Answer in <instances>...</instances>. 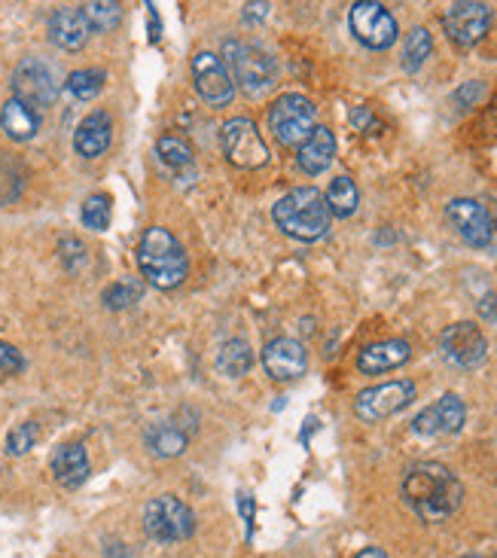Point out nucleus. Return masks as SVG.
Returning a JSON list of instances; mask_svg holds the SVG:
<instances>
[{
	"mask_svg": "<svg viewBox=\"0 0 497 558\" xmlns=\"http://www.w3.org/2000/svg\"><path fill=\"white\" fill-rule=\"evenodd\" d=\"M403 498L421 522H446L464 504V485L446 464L418 461L406 470Z\"/></svg>",
	"mask_w": 497,
	"mask_h": 558,
	"instance_id": "nucleus-1",
	"label": "nucleus"
},
{
	"mask_svg": "<svg viewBox=\"0 0 497 558\" xmlns=\"http://www.w3.org/2000/svg\"><path fill=\"white\" fill-rule=\"evenodd\" d=\"M138 266H141V275L159 290L180 287L186 281V272H190V260H186L183 244L165 226H150L141 235Z\"/></svg>",
	"mask_w": 497,
	"mask_h": 558,
	"instance_id": "nucleus-2",
	"label": "nucleus"
},
{
	"mask_svg": "<svg viewBox=\"0 0 497 558\" xmlns=\"http://www.w3.org/2000/svg\"><path fill=\"white\" fill-rule=\"evenodd\" d=\"M272 217L281 226V232L296 241L324 238L330 229V220H333L324 193L315 190V186H296V190H290L284 199L275 202Z\"/></svg>",
	"mask_w": 497,
	"mask_h": 558,
	"instance_id": "nucleus-3",
	"label": "nucleus"
},
{
	"mask_svg": "<svg viewBox=\"0 0 497 558\" xmlns=\"http://www.w3.org/2000/svg\"><path fill=\"white\" fill-rule=\"evenodd\" d=\"M223 55H226V68L232 74V80L247 92V95H266L269 89H275V80H278V68H275V61L251 46V43H244V40H226L223 43Z\"/></svg>",
	"mask_w": 497,
	"mask_h": 558,
	"instance_id": "nucleus-4",
	"label": "nucleus"
},
{
	"mask_svg": "<svg viewBox=\"0 0 497 558\" xmlns=\"http://www.w3.org/2000/svg\"><path fill=\"white\" fill-rule=\"evenodd\" d=\"M315 104L308 101L305 95H281L272 110H269V129L275 132L278 144L284 147H299L308 135L315 132Z\"/></svg>",
	"mask_w": 497,
	"mask_h": 558,
	"instance_id": "nucleus-5",
	"label": "nucleus"
},
{
	"mask_svg": "<svg viewBox=\"0 0 497 558\" xmlns=\"http://www.w3.org/2000/svg\"><path fill=\"white\" fill-rule=\"evenodd\" d=\"M144 528L156 543H180L193 534L196 528V516L174 494H162V498H153L144 510Z\"/></svg>",
	"mask_w": 497,
	"mask_h": 558,
	"instance_id": "nucleus-6",
	"label": "nucleus"
},
{
	"mask_svg": "<svg viewBox=\"0 0 497 558\" xmlns=\"http://www.w3.org/2000/svg\"><path fill=\"white\" fill-rule=\"evenodd\" d=\"M220 144H223L226 159H229L235 168L254 171V168H263V165L269 162V147H266V141L260 138L257 126H254V119H247V116H235V119L223 122Z\"/></svg>",
	"mask_w": 497,
	"mask_h": 558,
	"instance_id": "nucleus-7",
	"label": "nucleus"
},
{
	"mask_svg": "<svg viewBox=\"0 0 497 558\" xmlns=\"http://www.w3.org/2000/svg\"><path fill=\"white\" fill-rule=\"evenodd\" d=\"M13 98L28 104L31 110L52 107L58 98V77L52 65H46L43 58H22L13 71Z\"/></svg>",
	"mask_w": 497,
	"mask_h": 558,
	"instance_id": "nucleus-8",
	"label": "nucleus"
},
{
	"mask_svg": "<svg viewBox=\"0 0 497 558\" xmlns=\"http://www.w3.org/2000/svg\"><path fill=\"white\" fill-rule=\"evenodd\" d=\"M348 25H351V34L366 49L382 52L397 43V19L382 4H372V0H360V4L351 7Z\"/></svg>",
	"mask_w": 497,
	"mask_h": 558,
	"instance_id": "nucleus-9",
	"label": "nucleus"
},
{
	"mask_svg": "<svg viewBox=\"0 0 497 558\" xmlns=\"http://www.w3.org/2000/svg\"><path fill=\"white\" fill-rule=\"evenodd\" d=\"M452 226L470 247H485V251L497 254V223L491 211L476 199H452L446 208Z\"/></svg>",
	"mask_w": 497,
	"mask_h": 558,
	"instance_id": "nucleus-10",
	"label": "nucleus"
},
{
	"mask_svg": "<svg viewBox=\"0 0 497 558\" xmlns=\"http://www.w3.org/2000/svg\"><path fill=\"white\" fill-rule=\"evenodd\" d=\"M415 400V385L412 382H385L376 388H366L354 400V415L366 424L385 421L397 412H403Z\"/></svg>",
	"mask_w": 497,
	"mask_h": 558,
	"instance_id": "nucleus-11",
	"label": "nucleus"
},
{
	"mask_svg": "<svg viewBox=\"0 0 497 558\" xmlns=\"http://www.w3.org/2000/svg\"><path fill=\"white\" fill-rule=\"evenodd\" d=\"M193 80L196 92L208 107H229L235 98V80L226 68V61L214 52H196L193 58Z\"/></svg>",
	"mask_w": 497,
	"mask_h": 558,
	"instance_id": "nucleus-12",
	"label": "nucleus"
},
{
	"mask_svg": "<svg viewBox=\"0 0 497 558\" xmlns=\"http://www.w3.org/2000/svg\"><path fill=\"white\" fill-rule=\"evenodd\" d=\"M440 351L452 366L476 369L488 357V339L473 321H461L446 327V333L440 336Z\"/></svg>",
	"mask_w": 497,
	"mask_h": 558,
	"instance_id": "nucleus-13",
	"label": "nucleus"
},
{
	"mask_svg": "<svg viewBox=\"0 0 497 558\" xmlns=\"http://www.w3.org/2000/svg\"><path fill=\"white\" fill-rule=\"evenodd\" d=\"M443 28L452 43L476 46L491 28V10H488V4H479V0H458V4H452L446 10Z\"/></svg>",
	"mask_w": 497,
	"mask_h": 558,
	"instance_id": "nucleus-14",
	"label": "nucleus"
},
{
	"mask_svg": "<svg viewBox=\"0 0 497 558\" xmlns=\"http://www.w3.org/2000/svg\"><path fill=\"white\" fill-rule=\"evenodd\" d=\"M263 366L275 382H293V379L305 376L308 354H305L302 342H296L290 336H281V339H272L263 348Z\"/></svg>",
	"mask_w": 497,
	"mask_h": 558,
	"instance_id": "nucleus-15",
	"label": "nucleus"
},
{
	"mask_svg": "<svg viewBox=\"0 0 497 558\" xmlns=\"http://www.w3.org/2000/svg\"><path fill=\"white\" fill-rule=\"evenodd\" d=\"M92 28L83 16L80 7H58L52 16H49V40L58 46V49H68V52H77L86 46Z\"/></svg>",
	"mask_w": 497,
	"mask_h": 558,
	"instance_id": "nucleus-16",
	"label": "nucleus"
},
{
	"mask_svg": "<svg viewBox=\"0 0 497 558\" xmlns=\"http://www.w3.org/2000/svg\"><path fill=\"white\" fill-rule=\"evenodd\" d=\"M113 141V119L110 113L104 110H92L74 132V150L83 156V159H98L107 153Z\"/></svg>",
	"mask_w": 497,
	"mask_h": 558,
	"instance_id": "nucleus-17",
	"label": "nucleus"
},
{
	"mask_svg": "<svg viewBox=\"0 0 497 558\" xmlns=\"http://www.w3.org/2000/svg\"><path fill=\"white\" fill-rule=\"evenodd\" d=\"M412 357V348L406 339H385L376 345H366L357 357V369L366 372V376H379V372L397 369Z\"/></svg>",
	"mask_w": 497,
	"mask_h": 558,
	"instance_id": "nucleus-18",
	"label": "nucleus"
},
{
	"mask_svg": "<svg viewBox=\"0 0 497 558\" xmlns=\"http://www.w3.org/2000/svg\"><path fill=\"white\" fill-rule=\"evenodd\" d=\"M49 467H52L55 482H58V485H65V488H80V485L89 479V473H92V467H89V455H86V449H83L80 443H65V446H58V449L52 452Z\"/></svg>",
	"mask_w": 497,
	"mask_h": 558,
	"instance_id": "nucleus-19",
	"label": "nucleus"
},
{
	"mask_svg": "<svg viewBox=\"0 0 497 558\" xmlns=\"http://www.w3.org/2000/svg\"><path fill=\"white\" fill-rule=\"evenodd\" d=\"M333 159H336V138H333V132L324 129V126H315V132L299 144V156H296L299 168L315 177V174L327 171L333 165Z\"/></svg>",
	"mask_w": 497,
	"mask_h": 558,
	"instance_id": "nucleus-20",
	"label": "nucleus"
},
{
	"mask_svg": "<svg viewBox=\"0 0 497 558\" xmlns=\"http://www.w3.org/2000/svg\"><path fill=\"white\" fill-rule=\"evenodd\" d=\"M0 126H4L7 138H13V141L22 144V141H31L40 132V113L31 110L28 104L10 98L4 104V110H0Z\"/></svg>",
	"mask_w": 497,
	"mask_h": 558,
	"instance_id": "nucleus-21",
	"label": "nucleus"
},
{
	"mask_svg": "<svg viewBox=\"0 0 497 558\" xmlns=\"http://www.w3.org/2000/svg\"><path fill=\"white\" fill-rule=\"evenodd\" d=\"M186 446H190V437H186V430L174 421H159L147 427V449L159 458H177L183 455Z\"/></svg>",
	"mask_w": 497,
	"mask_h": 558,
	"instance_id": "nucleus-22",
	"label": "nucleus"
},
{
	"mask_svg": "<svg viewBox=\"0 0 497 558\" xmlns=\"http://www.w3.org/2000/svg\"><path fill=\"white\" fill-rule=\"evenodd\" d=\"M156 153H159V162H162L168 171H174V174L190 171V174H193V165H196V159H193V147L186 144L183 138H177V135H165V138H159V141H156Z\"/></svg>",
	"mask_w": 497,
	"mask_h": 558,
	"instance_id": "nucleus-23",
	"label": "nucleus"
},
{
	"mask_svg": "<svg viewBox=\"0 0 497 558\" xmlns=\"http://www.w3.org/2000/svg\"><path fill=\"white\" fill-rule=\"evenodd\" d=\"M251 366H254V351H251V345H247L244 339H229L220 348V354H217V369L223 372V376H229V379L244 376V372L251 369Z\"/></svg>",
	"mask_w": 497,
	"mask_h": 558,
	"instance_id": "nucleus-24",
	"label": "nucleus"
},
{
	"mask_svg": "<svg viewBox=\"0 0 497 558\" xmlns=\"http://www.w3.org/2000/svg\"><path fill=\"white\" fill-rule=\"evenodd\" d=\"M327 208H330V214L333 217H351L354 211H357V205H360V193H357V183L351 180V177H336L333 183H330V190H327Z\"/></svg>",
	"mask_w": 497,
	"mask_h": 558,
	"instance_id": "nucleus-25",
	"label": "nucleus"
},
{
	"mask_svg": "<svg viewBox=\"0 0 497 558\" xmlns=\"http://www.w3.org/2000/svg\"><path fill=\"white\" fill-rule=\"evenodd\" d=\"M433 421L440 433H458L467 421V406L458 394H443L440 403H433Z\"/></svg>",
	"mask_w": 497,
	"mask_h": 558,
	"instance_id": "nucleus-26",
	"label": "nucleus"
},
{
	"mask_svg": "<svg viewBox=\"0 0 497 558\" xmlns=\"http://www.w3.org/2000/svg\"><path fill=\"white\" fill-rule=\"evenodd\" d=\"M433 52V37L427 28H412L409 37H406V46H403V71L406 74H415L424 68V61L430 58Z\"/></svg>",
	"mask_w": 497,
	"mask_h": 558,
	"instance_id": "nucleus-27",
	"label": "nucleus"
},
{
	"mask_svg": "<svg viewBox=\"0 0 497 558\" xmlns=\"http://www.w3.org/2000/svg\"><path fill=\"white\" fill-rule=\"evenodd\" d=\"M104 83H107V74L101 71V68H80V71H74L71 77H68V92L77 98V101H92L101 89H104Z\"/></svg>",
	"mask_w": 497,
	"mask_h": 558,
	"instance_id": "nucleus-28",
	"label": "nucleus"
},
{
	"mask_svg": "<svg viewBox=\"0 0 497 558\" xmlns=\"http://www.w3.org/2000/svg\"><path fill=\"white\" fill-rule=\"evenodd\" d=\"M92 31H113L122 22V7L113 0H92V4L80 7Z\"/></svg>",
	"mask_w": 497,
	"mask_h": 558,
	"instance_id": "nucleus-29",
	"label": "nucleus"
},
{
	"mask_svg": "<svg viewBox=\"0 0 497 558\" xmlns=\"http://www.w3.org/2000/svg\"><path fill=\"white\" fill-rule=\"evenodd\" d=\"M80 217H83V226H86V229L104 232V229L110 226V196H104V193L89 196V199L83 202Z\"/></svg>",
	"mask_w": 497,
	"mask_h": 558,
	"instance_id": "nucleus-30",
	"label": "nucleus"
},
{
	"mask_svg": "<svg viewBox=\"0 0 497 558\" xmlns=\"http://www.w3.org/2000/svg\"><path fill=\"white\" fill-rule=\"evenodd\" d=\"M22 193V171L10 159H0V205H10Z\"/></svg>",
	"mask_w": 497,
	"mask_h": 558,
	"instance_id": "nucleus-31",
	"label": "nucleus"
},
{
	"mask_svg": "<svg viewBox=\"0 0 497 558\" xmlns=\"http://www.w3.org/2000/svg\"><path fill=\"white\" fill-rule=\"evenodd\" d=\"M37 437H40L37 424H34V421H22V424H16V427L10 430V437H7V452H10V455H25V452L34 449Z\"/></svg>",
	"mask_w": 497,
	"mask_h": 558,
	"instance_id": "nucleus-32",
	"label": "nucleus"
},
{
	"mask_svg": "<svg viewBox=\"0 0 497 558\" xmlns=\"http://www.w3.org/2000/svg\"><path fill=\"white\" fill-rule=\"evenodd\" d=\"M141 299V284L138 281H116L104 290V305L107 308H126Z\"/></svg>",
	"mask_w": 497,
	"mask_h": 558,
	"instance_id": "nucleus-33",
	"label": "nucleus"
},
{
	"mask_svg": "<svg viewBox=\"0 0 497 558\" xmlns=\"http://www.w3.org/2000/svg\"><path fill=\"white\" fill-rule=\"evenodd\" d=\"M22 369H25V357L13 345L0 342V379H4V376H16V372H22Z\"/></svg>",
	"mask_w": 497,
	"mask_h": 558,
	"instance_id": "nucleus-34",
	"label": "nucleus"
},
{
	"mask_svg": "<svg viewBox=\"0 0 497 558\" xmlns=\"http://www.w3.org/2000/svg\"><path fill=\"white\" fill-rule=\"evenodd\" d=\"M61 260H65V266H68V269L83 266V260H86L83 244H80V241H74V238H65V241H61Z\"/></svg>",
	"mask_w": 497,
	"mask_h": 558,
	"instance_id": "nucleus-35",
	"label": "nucleus"
},
{
	"mask_svg": "<svg viewBox=\"0 0 497 558\" xmlns=\"http://www.w3.org/2000/svg\"><path fill=\"white\" fill-rule=\"evenodd\" d=\"M238 510L244 516V522H247V537H251L254 534V498H251V494H241V498H238Z\"/></svg>",
	"mask_w": 497,
	"mask_h": 558,
	"instance_id": "nucleus-36",
	"label": "nucleus"
},
{
	"mask_svg": "<svg viewBox=\"0 0 497 558\" xmlns=\"http://www.w3.org/2000/svg\"><path fill=\"white\" fill-rule=\"evenodd\" d=\"M479 95H482V86H479V83H467V86H464V89L455 95V101H458V104H464V107H470V104H473Z\"/></svg>",
	"mask_w": 497,
	"mask_h": 558,
	"instance_id": "nucleus-37",
	"label": "nucleus"
},
{
	"mask_svg": "<svg viewBox=\"0 0 497 558\" xmlns=\"http://www.w3.org/2000/svg\"><path fill=\"white\" fill-rule=\"evenodd\" d=\"M266 13H269V4H247V7H244V19H247V22L266 19Z\"/></svg>",
	"mask_w": 497,
	"mask_h": 558,
	"instance_id": "nucleus-38",
	"label": "nucleus"
},
{
	"mask_svg": "<svg viewBox=\"0 0 497 558\" xmlns=\"http://www.w3.org/2000/svg\"><path fill=\"white\" fill-rule=\"evenodd\" d=\"M479 312H482L485 318H491V321H494V318H497V299H494V296H485V299H482V305H479Z\"/></svg>",
	"mask_w": 497,
	"mask_h": 558,
	"instance_id": "nucleus-39",
	"label": "nucleus"
},
{
	"mask_svg": "<svg viewBox=\"0 0 497 558\" xmlns=\"http://www.w3.org/2000/svg\"><path fill=\"white\" fill-rule=\"evenodd\" d=\"M351 119H354V126L366 129V126H369V122H372V113H369L366 107H357V110L351 113Z\"/></svg>",
	"mask_w": 497,
	"mask_h": 558,
	"instance_id": "nucleus-40",
	"label": "nucleus"
},
{
	"mask_svg": "<svg viewBox=\"0 0 497 558\" xmlns=\"http://www.w3.org/2000/svg\"><path fill=\"white\" fill-rule=\"evenodd\" d=\"M354 558H388V552L385 549H379V546H366L363 552H357Z\"/></svg>",
	"mask_w": 497,
	"mask_h": 558,
	"instance_id": "nucleus-41",
	"label": "nucleus"
},
{
	"mask_svg": "<svg viewBox=\"0 0 497 558\" xmlns=\"http://www.w3.org/2000/svg\"><path fill=\"white\" fill-rule=\"evenodd\" d=\"M464 558H476V555H464Z\"/></svg>",
	"mask_w": 497,
	"mask_h": 558,
	"instance_id": "nucleus-42",
	"label": "nucleus"
}]
</instances>
